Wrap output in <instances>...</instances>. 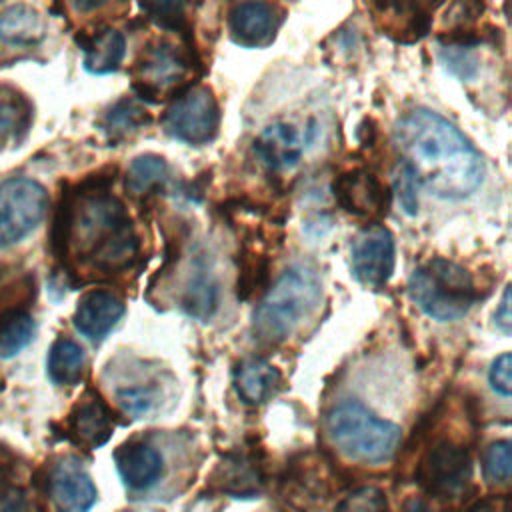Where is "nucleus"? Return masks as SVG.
Masks as SVG:
<instances>
[{"instance_id":"nucleus-2","label":"nucleus","mask_w":512,"mask_h":512,"mask_svg":"<svg viewBox=\"0 0 512 512\" xmlns=\"http://www.w3.org/2000/svg\"><path fill=\"white\" fill-rule=\"evenodd\" d=\"M64 230L66 240L74 242L80 254L102 272L128 268L138 250V238L124 206L104 192H94L74 204Z\"/></svg>"},{"instance_id":"nucleus-1","label":"nucleus","mask_w":512,"mask_h":512,"mask_svg":"<svg viewBox=\"0 0 512 512\" xmlns=\"http://www.w3.org/2000/svg\"><path fill=\"white\" fill-rule=\"evenodd\" d=\"M402 162L418 186L446 200L470 196L484 176V164L470 140L440 114L418 108L404 114L394 128Z\"/></svg>"},{"instance_id":"nucleus-36","label":"nucleus","mask_w":512,"mask_h":512,"mask_svg":"<svg viewBox=\"0 0 512 512\" xmlns=\"http://www.w3.org/2000/svg\"><path fill=\"white\" fill-rule=\"evenodd\" d=\"M494 318H496V324H498L504 332H510V328H512V314H510V288H506V290H504L502 300H500V304H498V308H496Z\"/></svg>"},{"instance_id":"nucleus-6","label":"nucleus","mask_w":512,"mask_h":512,"mask_svg":"<svg viewBox=\"0 0 512 512\" xmlns=\"http://www.w3.org/2000/svg\"><path fill=\"white\" fill-rule=\"evenodd\" d=\"M48 194L30 178H10L0 184V250L26 238L42 222Z\"/></svg>"},{"instance_id":"nucleus-15","label":"nucleus","mask_w":512,"mask_h":512,"mask_svg":"<svg viewBox=\"0 0 512 512\" xmlns=\"http://www.w3.org/2000/svg\"><path fill=\"white\" fill-rule=\"evenodd\" d=\"M124 304L118 296L106 290H92L78 302L74 326L90 340L104 338L122 318Z\"/></svg>"},{"instance_id":"nucleus-26","label":"nucleus","mask_w":512,"mask_h":512,"mask_svg":"<svg viewBox=\"0 0 512 512\" xmlns=\"http://www.w3.org/2000/svg\"><path fill=\"white\" fill-rule=\"evenodd\" d=\"M34 330H36V324L30 314L22 310L8 312L0 320V356L12 358L20 350H24L32 342Z\"/></svg>"},{"instance_id":"nucleus-4","label":"nucleus","mask_w":512,"mask_h":512,"mask_svg":"<svg viewBox=\"0 0 512 512\" xmlns=\"http://www.w3.org/2000/svg\"><path fill=\"white\" fill-rule=\"evenodd\" d=\"M412 302L434 320H458L478 300L472 274L446 258H432L416 268L408 280Z\"/></svg>"},{"instance_id":"nucleus-35","label":"nucleus","mask_w":512,"mask_h":512,"mask_svg":"<svg viewBox=\"0 0 512 512\" xmlns=\"http://www.w3.org/2000/svg\"><path fill=\"white\" fill-rule=\"evenodd\" d=\"M376 6L382 12H394V14H406V12H414V18H422L418 14V0H374Z\"/></svg>"},{"instance_id":"nucleus-20","label":"nucleus","mask_w":512,"mask_h":512,"mask_svg":"<svg viewBox=\"0 0 512 512\" xmlns=\"http://www.w3.org/2000/svg\"><path fill=\"white\" fill-rule=\"evenodd\" d=\"M126 54L124 36L114 28H104L84 44V68L92 74H108L120 68Z\"/></svg>"},{"instance_id":"nucleus-18","label":"nucleus","mask_w":512,"mask_h":512,"mask_svg":"<svg viewBox=\"0 0 512 512\" xmlns=\"http://www.w3.org/2000/svg\"><path fill=\"white\" fill-rule=\"evenodd\" d=\"M44 20L38 10L14 4L0 14V40L10 46H32L44 38Z\"/></svg>"},{"instance_id":"nucleus-28","label":"nucleus","mask_w":512,"mask_h":512,"mask_svg":"<svg viewBox=\"0 0 512 512\" xmlns=\"http://www.w3.org/2000/svg\"><path fill=\"white\" fill-rule=\"evenodd\" d=\"M28 126V110L20 98L0 100V140H16Z\"/></svg>"},{"instance_id":"nucleus-30","label":"nucleus","mask_w":512,"mask_h":512,"mask_svg":"<svg viewBox=\"0 0 512 512\" xmlns=\"http://www.w3.org/2000/svg\"><path fill=\"white\" fill-rule=\"evenodd\" d=\"M512 472V448L508 440L494 442L484 454V476L488 482H506Z\"/></svg>"},{"instance_id":"nucleus-25","label":"nucleus","mask_w":512,"mask_h":512,"mask_svg":"<svg viewBox=\"0 0 512 512\" xmlns=\"http://www.w3.org/2000/svg\"><path fill=\"white\" fill-rule=\"evenodd\" d=\"M160 398H162V384L158 382V378L136 380L134 384H124L116 390L118 404L134 416H144L154 412L162 402Z\"/></svg>"},{"instance_id":"nucleus-7","label":"nucleus","mask_w":512,"mask_h":512,"mask_svg":"<svg viewBox=\"0 0 512 512\" xmlns=\"http://www.w3.org/2000/svg\"><path fill=\"white\" fill-rule=\"evenodd\" d=\"M166 132L190 146H202L216 138L220 128V106L206 86L184 90L164 114Z\"/></svg>"},{"instance_id":"nucleus-9","label":"nucleus","mask_w":512,"mask_h":512,"mask_svg":"<svg viewBox=\"0 0 512 512\" xmlns=\"http://www.w3.org/2000/svg\"><path fill=\"white\" fill-rule=\"evenodd\" d=\"M396 248L392 232L382 224L364 228L352 244V272L364 286L378 288L388 282L394 272Z\"/></svg>"},{"instance_id":"nucleus-19","label":"nucleus","mask_w":512,"mask_h":512,"mask_svg":"<svg viewBox=\"0 0 512 512\" xmlns=\"http://www.w3.org/2000/svg\"><path fill=\"white\" fill-rule=\"evenodd\" d=\"M70 430L74 438L88 448L102 446L112 434V422L106 406L96 398L78 404L70 416Z\"/></svg>"},{"instance_id":"nucleus-10","label":"nucleus","mask_w":512,"mask_h":512,"mask_svg":"<svg viewBox=\"0 0 512 512\" xmlns=\"http://www.w3.org/2000/svg\"><path fill=\"white\" fill-rule=\"evenodd\" d=\"M334 198L348 214L360 218H380L386 214L390 204V194L386 186L368 170H350L340 174L334 184Z\"/></svg>"},{"instance_id":"nucleus-3","label":"nucleus","mask_w":512,"mask_h":512,"mask_svg":"<svg viewBox=\"0 0 512 512\" xmlns=\"http://www.w3.org/2000/svg\"><path fill=\"white\" fill-rule=\"evenodd\" d=\"M322 284L318 274L302 264L290 266L266 292L252 316V332L260 342L278 344L292 336L318 308Z\"/></svg>"},{"instance_id":"nucleus-22","label":"nucleus","mask_w":512,"mask_h":512,"mask_svg":"<svg viewBox=\"0 0 512 512\" xmlns=\"http://www.w3.org/2000/svg\"><path fill=\"white\" fill-rule=\"evenodd\" d=\"M216 306H218V284L204 266H198L186 284V290L182 296V308L198 320H208L214 314Z\"/></svg>"},{"instance_id":"nucleus-29","label":"nucleus","mask_w":512,"mask_h":512,"mask_svg":"<svg viewBox=\"0 0 512 512\" xmlns=\"http://www.w3.org/2000/svg\"><path fill=\"white\" fill-rule=\"evenodd\" d=\"M140 6L162 28L178 30L184 22L186 0H140Z\"/></svg>"},{"instance_id":"nucleus-32","label":"nucleus","mask_w":512,"mask_h":512,"mask_svg":"<svg viewBox=\"0 0 512 512\" xmlns=\"http://www.w3.org/2000/svg\"><path fill=\"white\" fill-rule=\"evenodd\" d=\"M336 512H386V500L376 488H362L350 494Z\"/></svg>"},{"instance_id":"nucleus-31","label":"nucleus","mask_w":512,"mask_h":512,"mask_svg":"<svg viewBox=\"0 0 512 512\" xmlns=\"http://www.w3.org/2000/svg\"><path fill=\"white\" fill-rule=\"evenodd\" d=\"M394 186H396V194H398V200H400L404 212L416 214V210H418V192H416L418 180L402 160L396 164V170H394Z\"/></svg>"},{"instance_id":"nucleus-33","label":"nucleus","mask_w":512,"mask_h":512,"mask_svg":"<svg viewBox=\"0 0 512 512\" xmlns=\"http://www.w3.org/2000/svg\"><path fill=\"white\" fill-rule=\"evenodd\" d=\"M488 380H490V386L502 394V396H510L512 394V356L508 352L500 354L492 366H490V372H488Z\"/></svg>"},{"instance_id":"nucleus-34","label":"nucleus","mask_w":512,"mask_h":512,"mask_svg":"<svg viewBox=\"0 0 512 512\" xmlns=\"http://www.w3.org/2000/svg\"><path fill=\"white\" fill-rule=\"evenodd\" d=\"M0 512H26V498L18 486L0 482Z\"/></svg>"},{"instance_id":"nucleus-13","label":"nucleus","mask_w":512,"mask_h":512,"mask_svg":"<svg viewBox=\"0 0 512 512\" xmlns=\"http://www.w3.org/2000/svg\"><path fill=\"white\" fill-rule=\"evenodd\" d=\"M50 498L56 512H88L96 502V486L78 460L66 458L50 474Z\"/></svg>"},{"instance_id":"nucleus-21","label":"nucleus","mask_w":512,"mask_h":512,"mask_svg":"<svg viewBox=\"0 0 512 512\" xmlns=\"http://www.w3.org/2000/svg\"><path fill=\"white\" fill-rule=\"evenodd\" d=\"M84 350L70 338H58L48 354V374L56 384L72 386L82 378Z\"/></svg>"},{"instance_id":"nucleus-27","label":"nucleus","mask_w":512,"mask_h":512,"mask_svg":"<svg viewBox=\"0 0 512 512\" xmlns=\"http://www.w3.org/2000/svg\"><path fill=\"white\" fill-rule=\"evenodd\" d=\"M168 176V164L162 156L142 154L132 160L126 172V188L132 194H146L160 186Z\"/></svg>"},{"instance_id":"nucleus-12","label":"nucleus","mask_w":512,"mask_h":512,"mask_svg":"<svg viewBox=\"0 0 512 512\" xmlns=\"http://www.w3.org/2000/svg\"><path fill=\"white\" fill-rule=\"evenodd\" d=\"M186 76V60L168 42H158L144 50L136 62V92L142 98L160 96L164 90L174 88Z\"/></svg>"},{"instance_id":"nucleus-24","label":"nucleus","mask_w":512,"mask_h":512,"mask_svg":"<svg viewBox=\"0 0 512 512\" xmlns=\"http://www.w3.org/2000/svg\"><path fill=\"white\" fill-rule=\"evenodd\" d=\"M220 484L224 492H230L236 496H248L258 492L262 484L258 462H254L248 456H232L222 464Z\"/></svg>"},{"instance_id":"nucleus-39","label":"nucleus","mask_w":512,"mask_h":512,"mask_svg":"<svg viewBox=\"0 0 512 512\" xmlns=\"http://www.w3.org/2000/svg\"><path fill=\"white\" fill-rule=\"evenodd\" d=\"M404 512H432V510H430L424 502H420V500H412V502H408V504H406Z\"/></svg>"},{"instance_id":"nucleus-14","label":"nucleus","mask_w":512,"mask_h":512,"mask_svg":"<svg viewBox=\"0 0 512 512\" xmlns=\"http://www.w3.org/2000/svg\"><path fill=\"white\" fill-rule=\"evenodd\" d=\"M120 478L130 490H148L164 474L162 454L146 442H128L114 454Z\"/></svg>"},{"instance_id":"nucleus-8","label":"nucleus","mask_w":512,"mask_h":512,"mask_svg":"<svg viewBox=\"0 0 512 512\" xmlns=\"http://www.w3.org/2000/svg\"><path fill=\"white\" fill-rule=\"evenodd\" d=\"M472 462L468 450L452 440L434 444L418 464L416 480L420 486L438 498H454L470 478Z\"/></svg>"},{"instance_id":"nucleus-37","label":"nucleus","mask_w":512,"mask_h":512,"mask_svg":"<svg viewBox=\"0 0 512 512\" xmlns=\"http://www.w3.org/2000/svg\"><path fill=\"white\" fill-rule=\"evenodd\" d=\"M466 512H508V500L506 498H484L472 504Z\"/></svg>"},{"instance_id":"nucleus-5","label":"nucleus","mask_w":512,"mask_h":512,"mask_svg":"<svg viewBox=\"0 0 512 512\" xmlns=\"http://www.w3.org/2000/svg\"><path fill=\"white\" fill-rule=\"evenodd\" d=\"M326 426L334 444L350 458L362 462H386L396 452L400 428L378 418L358 400L336 404L326 418Z\"/></svg>"},{"instance_id":"nucleus-23","label":"nucleus","mask_w":512,"mask_h":512,"mask_svg":"<svg viewBox=\"0 0 512 512\" xmlns=\"http://www.w3.org/2000/svg\"><path fill=\"white\" fill-rule=\"evenodd\" d=\"M150 124V114L130 98L116 102L104 116V130L110 140H124Z\"/></svg>"},{"instance_id":"nucleus-17","label":"nucleus","mask_w":512,"mask_h":512,"mask_svg":"<svg viewBox=\"0 0 512 512\" xmlns=\"http://www.w3.org/2000/svg\"><path fill=\"white\" fill-rule=\"evenodd\" d=\"M282 376L276 366L262 358L244 360L234 376L236 392L246 404L266 402L280 386Z\"/></svg>"},{"instance_id":"nucleus-38","label":"nucleus","mask_w":512,"mask_h":512,"mask_svg":"<svg viewBox=\"0 0 512 512\" xmlns=\"http://www.w3.org/2000/svg\"><path fill=\"white\" fill-rule=\"evenodd\" d=\"M108 0H70V4L78 10V12H90L96 10L100 6H104Z\"/></svg>"},{"instance_id":"nucleus-16","label":"nucleus","mask_w":512,"mask_h":512,"mask_svg":"<svg viewBox=\"0 0 512 512\" xmlns=\"http://www.w3.org/2000/svg\"><path fill=\"white\" fill-rule=\"evenodd\" d=\"M254 152L270 170H288L298 164L302 156V142L298 130L286 122L266 126L254 140Z\"/></svg>"},{"instance_id":"nucleus-11","label":"nucleus","mask_w":512,"mask_h":512,"mask_svg":"<svg viewBox=\"0 0 512 512\" xmlns=\"http://www.w3.org/2000/svg\"><path fill=\"white\" fill-rule=\"evenodd\" d=\"M280 22L282 10L268 0H234L228 10L230 36L246 48L270 44Z\"/></svg>"}]
</instances>
